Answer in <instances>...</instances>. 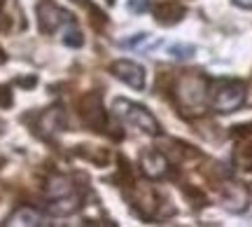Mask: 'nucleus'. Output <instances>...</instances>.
Wrapping results in <instances>:
<instances>
[{"instance_id": "obj_1", "label": "nucleus", "mask_w": 252, "mask_h": 227, "mask_svg": "<svg viewBox=\"0 0 252 227\" xmlns=\"http://www.w3.org/2000/svg\"><path fill=\"white\" fill-rule=\"evenodd\" d=\"M47 209L52 216H70L82 206V197L77 188L72 185L70 178L65 176H56L47 185Z\"/></svg>"}, {"instance_id": "obj_2", "label": "nucleus", "mask_w": 252, "mask_h": 227, "mask_svg": "<svg viewBox=\"0 0 252 227\" xmlns=\"http://www.w3.org/2000/svg\"><path fill=\"white\" fill-rule=\"evenodd\" d=\"M112 110H115V115L124 122L126 127L138 129L145 136H159V131H161V127H159V122H157V117H154L152 113L147 108H143V106L133 103V101L115 99Z\"/></svg>"}, {"instance_id": "obj_3", "label": "nucleus", "mask_w": 252, "mask_h": 227, "mask_svg": "<svg viewBox=\"0 0 252 227\" xmlns=\"http://www.w3.org/2000/svg\"><path fill=\"white\" fill-rule=\"evenodd\" d=\"M208 101L215 113H234L245 103V84L238 80H217L208 91Z\"/></svg>"}, {"instance_id": "obj_4", "label": "nucleus", "mask_w": 252, "mask_h": 227, "mask_svg": "<svg viewBox=\"0 0 252 227\" xmlns=\"http://www.w3.org/2000/svg\"><path fill=\"white\" fill-rule=\"evenodd\" d=\"M37 21H40V31L42 33H56V31H65V28L75 26V19H72L70 12H65L61 9L59 5L54 2H40V7H37Z\"/></svg>"}, {"instance_id": "obj_5", "label": "nucleus", "mask_w": 252, "mask_h": 227, "mask_svg": "<svg viewBox=\"0 0 252 227\" xmlns=\"http://www.w3.org/2000/svg\"><path fill=\"white\" fill-rule=\"evenodd\" d=\"M110 73L124 84L133 87V89H145V68L140 64H135V61H128V59L115 61L110 66Z\"/></svg>"}, {"instance_id": "obj_6", "label": "nucleus", "mask_w": 252, "mask_h": 227, "mask_svg": "<svg viewBox=\"0 0 252 227\" xmlns=\"http://www.w3.org/2000/svg\"><path fill=\"white\" fill-rule=\"evenodd\" d=\"M143 171L147 178H163L171 171V164L159 150H150L143 154Z\"/></svg>"}, {"instance_id": "obj_7", "label": "nucleus", "mask_w": 252, "mask_h": 227, "mask_svg": "<svg viewBox=\"0 0 252 227\" xmlns=\"http://www.w3.org/2000/svg\"><path fill=\"white\" fill-rule=\"evenodd\" d=\"M7 225H26V227H37V225H47L45 218L37 213L35 209H31V206H24V209L14 211L12 216H9Z\"/></svg>"}, {"instance_id": "obj_8", "label": "nucleus", "mask_w": 252, "mask_h": 227, "mask_svg": "<svg viewBox=\"0 0 252 227\" xmlns=\"http://www.w3.org/2000/svg\"><path fill=\"white\" fill-rule=\"evenodd\" d=\"M182 12H185V9H182L180 5L168 2V5H163V7L157 9V21H159V24H175V21L182 19Z\"/></svg>"}, {"instance_id": "obj_9", "label": "nucleus", "mask_w": 252, "mask_h": 227, "mask_svg": "<svg viewBox=\"0 0 252 227\" xmlns=\"http://www.w3.org/2000/svg\"><path fill=\"white\" fill-rule=\"evenodd\" d=\"M168 54H171L173 59L187 61V59H191V56H194V47H191V45H171V47H168Z\"/></svg>"}, {"instance_id": "obj_10", "label": "nucleus", "mask_w": 252, "mask_h": 227, "mask_svg": "<svg viewBox=\"0 0 252 227\" xmlns=\"http://www.w3.org/2000/svg\"><path fill=\"white\" fill-rule=\"evenodd\" d=\"M126 5L133 14H143V12L150 9V0H126Z\"/></svg>"}, {"instance_id": "obj_11", "label": "nucleus", "mask_w": 252, "mask_h": 227, "mask_svg": "<svg viewBox=\"0 0 252 227\" xmlns=\"http://www.w3.org/2000/svg\"><path fill=\"white\" fill-rule=\"evenodd\" d=\"M147 40H150V36H147V33H138L133 40H122L119 45H122V47H140V45H145Z\"/></svg>"}, {"instance_id": "obj_12", "label": "nucleus", "mask_w": 252, "mask_h": 227, "mask_svg": "<svg viewBox=\"0 0 252 227\" xmlns=\"http://www.w3.org/2000/svg\"><path fill=\"white\" fill-rule=\"evenodd\" d=\"M238 7H245V9H252V0H234Z\"/></svg>"}]
</instances>
